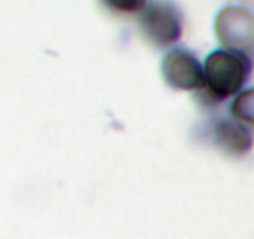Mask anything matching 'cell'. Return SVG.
Wrapping results in <instances>:
<instances>
[{"label": "cell", "instance_id": "1", "mask_svg": "<svg viewBox=\"0 0 254 239\" xmlns=\"http://www.w3.org/2000/svg\"><path fill=\"white\" fill-rule=\"evenodd\" d=\"M203 69L206 90L217 99H226L241 91L251 72V61L246 52L221 49L208 55Z\"/></svg>", "mask_w": 254, "mask_h": 239}, {"label": "cell", "instance_id": "2", "mask_svg": "<svg viewBox=\"0 0 254 239\" xmlns=\"http://www.w3.org/2000/svg\"><path fill=\"white\" fill-rule=\"evenodd\" d=\"M139 29L150 44L168 47L178 42L183 35V15L173 2H149L139 14Z\"/></svg>", "mask_w": 254, "mask_h": 239}, {"label": "cell", "instance_id": "3", "mask_svg": "<svg viewBox=\"0 0 254 239\" xmlns=\"http://www.w3.org/2000/svg\"><path fill=\"white\" fill-rule=\"evenodd\" d=\"M215 31L225 49L241 52L254 49V15L246 7H223L216 17Z\"/></svg>", "mask_w": 254, "mask_h": 239}, {"label": "cell", "instance_id": "4", "mask_svg": "<svg viewBox=\"0 0 254 239\" xmlns=\"http://www.w3.org/2000/svg\"><path fill=\"white\" fill-rule=\"evenodd\" d=\"M161 69L164 79L173 89L190 91L205 86V69L189 50H170L164 57Z\"/></svg>", "mask_w": 254, "mask_h": 239}, {"label": "cell", "instance_id": "5", "mask_svg": "<svg viewBox=\"0 0 254 239\" xmlns=\"http://www.w3.org/2000/svg\"><path fill=\"white\" fill-rule=\"evenodd\" d=\"M213 139L221 151L232 156H242L251 151L253 134L237 120H222L213 127Z\"/></svg>", "mask_w": 254, "mask_h": 239}, {"label": "cell", "instance_id": "6", "mask_svg": "<svg viewBox=\"0 0 254 239\" xmlns=\"http://www.w3.org/2000/svg\"><path fill=\"white\" fill-rule=\"evenodd\" d=\"M231 111L235 120L254 126V89L241 91L233 101Z\"/></svg>", "mask_w": 254, "mask_h": 239}, {"label": "cell", "instance_id": "7", "mask_svg": "<svg viewBox=\"0 0 254 239\" xmlns=\"http://www.w3.org/2000/svg\"><path fill=\"white\" fill-rule=\"evenodd\" d=\"M102 5L114 14H140L146 6L148 0H99Z\"/></svg>", "mask_w": 254, "mask_h": 239}]
</instances>
